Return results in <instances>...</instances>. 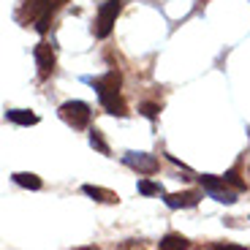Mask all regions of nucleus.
I'll use <instances>...</instances> for the list:
<instances>
[{"label":"nucleus","instance_id":"0eeeda50","mask_svg":"<svg viewBox=\"0 0 250 250\" xmlns=\"http://www.w3.org/2000/svg\"><path fill=\"white\" fill-rule=\"evenodd\" d=\"M98 101H101V106L106 109L109 114H114V117H125L128 114V104H125V98L120 93H104V95H98Z\"/></svg>","mask_w":250,"mask_h":250},{"label":"nucleus","instance_id":"4468645a","mask_svg":"<svg viewBox=\"0 0 250 250\" xmlns=\"http://www.w3.org/2000/svg\"><path fill=\"white\" fill-rule=\"evenodd\" d=\"M90 144H93V147L101 152V155H109V144L104 142V136H101V131H95V128L90 131Z\"/></svg>","mask_w":250,"mask_h":250},{"label":"nucleus","instance_id":"f257e3e1","mask_svg":"<svg viewBox=\"0 0 250 250\" xmlns=\"http://www.w3.org/2000/svg\"><path fill=\"white\" fill-rule=\"evenodd\" d=\"M120 11H123V0H106V3H101L98 17H95V25H93L95 38H109L112 36V27H114V22H117Z\"/></svg>","mask_w":250,"mask_h":250},{"label":"nucleus","instance_id":"9b49d317","mask_svg":"<svg viewBox=\"0 0 250 250\" xmlns=\"http://www.w3.org/2000/svg\"><path fill=\"white\" fill-rule=\"evenodd\" d=\"M223 180L229 182V185H231L234 190H239V193H242V190H248V182L242 180V166H239V163L234 166V169H229V171H226V177H223Z\"/></svg>","mask_w":250,"mask_h":250},{"label":"nucleus","instance_id":"39448f33","mask_svg":"<svg viewBox=\"0 0 250 250\" xmlns=\"http://www.w3.org/2000/svg\"><path fill=\"white\" fill-rule=\"evenodd\" d=\"M125 166H131L133 171H139V174H155L158 169H161V163H158L155 155H150V152H125Z\"/></svg>","mask_w":250,"mask_h":250},{"label":"nucleus","instance_id":"f03ea898","mask_svg":"<svg viewBox=\"0 0 250 250\" xmlns=\"http://www.w3.org/2000/svg\"><path fill=\"white\" fill-rule=\"evenodd\" d=\"M57 114H60L62 123L71 125V128H76V131L87 128L90 117H93V112H90V106L84 104V101H65V104L57 109Z\"/></svg>","mask_w":250,"mask_h":250},{"label":"nucleus","instance_id":"ddd939ff","mask_svg":"<svg viewBox=\"0 0 250 250\" xmlns=\"http://www.w3.org/2000/svg\"><path fill=\"white\" fill-rule=\"evenodd\" d=\"M14 182L22 185V188H30V190H38V188H41V177L27 174V171H17V174H14Z\"/></svg>","mask_w":250,"mask_h":250},{"label":"nucleus","instance_id":"7ed1b4c3","mask_svg":"<svg viewBox=\"0 0 250 250\" xmlns=\"http://www.w3.org/2000/svg\"><path fill=\"white\" fill-rule=\"evenodd\" d=\"M30 19L36 25L38 33H46L49 30V22H52V14L65 3V0H30Z\"/></svg>","mask_w":250,"mask_h":250},{"label":"nucleus","instance_id":"20e7f679","mask_svg":"<svg viewBox=\"0 0 250 250\" xmlns=\"http://www.w3.org/2000/svg\"><path fill=\"white\" fill-rule=\"evenodd\" d=\"M33 57H36V65H38V76L41 79H49L55 74V46L49 41H41V44L33 49Z\"/></svg>","mask_w":250,"mask_h":250},{"label":"nucleus","instance_id":"1a4fd4ad","mask_svg":"<svg viewBox=\"0 0 250 250\" xmlns=\"http://www.w3.org/2000/svg\"><path fill=\"white\" fill-rule=\"evenodd\" d=\"M82 190H84V193H87L90 199L104 201V204H114V201H120V196L114 193V190H106V188H98V185H84Z\"/></svg>","mask_w":250,"mask_h":250},{"label":"nucleus","instance_id":"423d86ee","mask_svg":"<svg viewBox=\"0 0 250 250\" xmlns=\"http://www.w3.org/2000/svg\"><path fill=\"white\" fill-rule=\"evenodd\" d=\"M87 84H93L95 93L104 95V93H120V87H123V74H120L117 68L106 71L104 76H98V79H93V76H87Z\"/></svg>","mask_w":250,"mask_h":250},{"label":"nucleus","instance_id":"6e6552de","mask_svg":"<svg viewBox=\"0 0 250 250\" xmlns=\"http://www.w3.org/2000/svg\"><path fill=\"white\" fill-rule=\"evenodd\" d=\"M166 207H171V209H182V207H196L201 201V193L199 190H185V193H171L166 196Z\"/></svg>","mask_w":250,"mask_h":250},{"label":"nucleus","instance_id":"9d476101","mask_svg":"<svg viewBox=\"0 0 250 250\" xmlns=\"http://www.w3.org/2000/svg\"><path fill=\"white\" fill-rule=\"evenodd\" d=\"M6 120L14 125H38V114L27 112V109H8Z\"/></svg>","mask_w":250,"mask_h":250},{"label":"nucleus","instance_id":"2eb2a0df","mask_svg":"<svg viewBox=\"0 0 250 250\" xmlns=\"http://www.w3.org/2000/svg\"><path fill=\"white\" fill-rule=\"evenodd\" d=\"M139 112H142L144 117L155 120V117H158V112H161V104H155V101H144L142 106H139Z\"/></svg>","mask_w":250,"mask_h":250},{"label":"nucleus","instance_id":"dca6fc26","mask_svg":"<svg viewBox=\"0 0 250 250\" xmlns=\"http://www.w3.org/2000/svg\"><path fill=\"white\" fill-rule=\"evenodd\" d=\"M139 193L155 196V193H161V185H158V182H150V180H139Z\"/></svg>","mask_w":250,"mask_h":250},{"label":"nucleus","instance_id":"f8f14e48","mask_svg":"<svg viewBox=\"0 0 250 250\" xmlns=\"http://www.w3.org/2000/svg\"><path fill=\"white\" fill-rule=\"evenodd\" d=\"M188 245H190V242H188L182 234H166V237L158 242V248H161V250H182V248H188Z\"/></svg>","mask_w":250,"mask_h":250}]
</instances>
